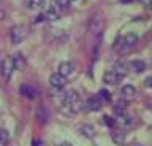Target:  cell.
Instances as JSON below:
<instances>
[{
	"instance_id": "8992f818",
	"label": "cell",
	"mask_w": 152,
	"mask_h": 146,
	"mask_svg": "<svg viewBox=\"0 0 152 146\" xmlns=\"http://www.w3.org/2000/svg\"><path fill=\"white\" fill-rule=\"evenodd\" d=\"M49 84L54 89H64L65 86H66V78L65 76H62L60 73H52L51 76H49Z\"/></svg>"
},
{
	"instance_id": "603a6c76",
	"label": "cell",
	"mask_w": 152,
	"mask_h": 146,
	"mask_svg": "<svg viewBox=\"0 0 152 146\" xmlns=\"http://www.w3.org/2000/svg\"><path fill=\"white\" fill-rule=\"evenodd\" d=\"M104 121L108 122L106 125H109V127H114V125H116V119H111L109 116H104Z\"/></svg>"
},
{
	"instance_id": "ffe728a7",
	"label": "cell",
	"mask_w": 152,
	"mask_h": 146,
	"mask_svg": "<svg viewBox=\"0 0 152 146\" xmlns=\"http://www.w3.org/2000/svg\"><path fill=\"white\" fill-rule=\"evenodd\" d=\"M98 97L102 98V102H109V98H111V95H109V92L108 91H100V94H98Z\"/></svg>"
},
{
	"instance_id": "9c48e42d",
	"label": "cell",
	"mask_w": 152,
	"mask_h": 146,
	"mask_svg": "<svg viewBox=\"0 0 152 146\" xmlns=\"http://www.w3.org/2000/svg\"><path fill=\"white\" fill-rule=\"evenodd\" d=\"M60 15H62V11L56 5H49L45 10V13H43V16H45L48 21H57L60 18Z\"/></svg>"
},
{
	"instance_id": "5b68a950",
	"label": "cell",
	"mask_w": 152,
	"mask_h": 146,
	"mask_svg": "<svg viewBox=\"0 0 152 146\" xmlns=\"http://www.w3.org/2000/svg\"><path fill=\"white\" fill-rule=\"evenodd\" d=\"M102 105H103L102 98H100L98 95H92V97H89L87 100H86L84 108L87 111H98L100 108H102Z\"/></svg>"
},
{
	"instance_id": "484cf974",
	"label": "cell",
	"mask_w": 152,
	"mask_h": 146,
	"mask_svg": "<svg viewBox=\"0 0 152 146\" xmlns=\"http://www.w3.org/2000/svg\"><path fill=\"white\" fill-rule=\"evenodd\" d=\"M62 146H71L70 143H62Z\"/></svg>"
},
{
	"instance_id": "7402d4cb",
	"label": "cell",
	"mask_w": 152,
	"mask_h": 146,
	"mask_svg": "<svg viewBox=\"0 0 152 146\" xmlns=\"http://www.w3.org/2000/svg\"><path fill=\"white\" fill-rule=\"evenodd\" d=\"M38 114L43 116V117H41V122H43V124H46V114H48V113H46V108H45V106L40 110V113H38Z\"/></svg>"
},
{
	"instance_id": "9a60e30c",
	"label": "cell",
	"mask_w": 152,
	"mask_h": 146,
	"mask_svg": "<svg viewBox=\"0 0 152 146\" xmlns=\"http://www.w3.org/2000/svg\"><path fill=\"white\" fill-rule=\"evenodd\" d=\"M130 67L133 68V72L140 73V72H144L146 70V62L144 60H133V62L130 64Z\"/></svg>"
},
{
	"instance_id": "4fadbf2b",
	"label": "cell",
	"mask_w": 152,
	"mask_h": 146,
	"mask_svg": "<svg viewBox=\"0 0 152 146\" xmlns=\"http://www.w3.org/2000/svg\"><path fill=\"white\" fill-rule=\"evenodd\" d=\"M121 94H122V97H133L136 94V89L135 86H132V84H125V86H122L121 89Z\"/></svg>"
},
{
	"instance_id": "6da1fadb",
	"label": "cell",
	"mask_w": 152,
	"mask_h": 146,
	"mask_svg": "<svg viewBox=\"0 0 152 146\" xmlns=\"http://www.w3.org/2000/svg\"><path fill=\"white\" fill-rule=\"evenodd\" d=\"M62 108L66 113H79L84 108V103L76 91H66L62 97Z\"/></svg>"
},
{
	"instance_id": "8fae6325",
	"label": "cell",
	"mask_w": 152,
	"mask_h": 146,
	"mask_svg": "<svg viewBox=\"0 0 152 146\" xmlns=\"http://www.w3.org/2000/svg\"><path fill=\"white\" fill-rule=\"evenodd\" d=\"M73 72H75V65L73 64H71V62H62L59 65V72H57V73H60L62 76L68 78V76L73 75Z\"/></svg>"
},
{
	"instance_id": "ac0fdd59",
	"label": "cell",
	"mask_w": 152,
	"mask_h": 146,
	"mask_svg": "<svg viewBox=\"0 0 152 146\" xmlns=\"http://www.w3.org/2000/svg\"><path fill=\"white\" fill-rule=\"evenodd\" d=\"M113 141L116 145H124L125 143V135L122 132H116V134H113Z\"/></svg>"
},
{
	"instance_id": "52a82bcc",
	"label": "cell",
	"mask_w": 152,
	"mask_h": 146,
	"mask_svg": "<svg viewBox=\"0 0 152 146\" xmlns=\"http://www.w3.org/2000/svg\"><path fill=\"white\" fill-rule=\"evenodd\" d=\"M116 125H121L122 129H132L133 127V117L128 116L127 113H122L116 117Z\"/></svg>"
},
{
	"instance_id": "d6986e66",
	"label": "cell",
	"mask_w": 152,
	"mask_h": 146,
	"mask_svg": "<svg viewBox=\"0 0 152 146\" xmlns=\"http://www.w3.org/2000/svg\"><path fill=\"white\" fill-rule=\"evenodd\" d=\"M70 2L71 0H57V3H56V7L59 8V10H68V7H70Z\"/></svg>"
},
{
	"instance_id": "7a4b0ae2",
	"label": "cell",
	"mask_w": 152,
	"mask_h": 146,
	"mask_svg": "<svg viewBox=\"0 0 152 146\" xmlns=\"http://www.w3.org/2000/svg\"><path fill=\"white\" fill-rule=\"evenodd\" d=\"M136 43H138V35L132 32V34H127L125 37H119V38L113 43V48L116 51H119L121 54H124V53H127V51H130Z\"/></svg>"
},
{
	"instance_id": "ba28073f",
	"label": "cell",
	"mask_w": 152,
	"mask_h": 146,
	"mask_svg": "<svg viewBox=\"0 0 152 146\" xmlns=\"http://www.w3.org/2000/svg\"><path fill=\"white\" fill-rule=\"evenodd\" d=\"M19 91H21V95H24L26 98H28V100H35L37 95H38V91L32 86V84H22Z\"/></svg>"
},
{
	"instance_id": "30bf717a",
	"label": "cell",
	"mask_w": 152,
	"mask_h": 146,
	"mask_svg": "<svg viewBox=\"0 0 152 146\" xmlns=\"http://www.w3.org/2000/svg\"><path fill=\"white\" fill-rule=\"evenodd\" d=\"M121 79H122V76L116 72V70H108V72L103 75V81L106 84H117V83H121Z\"/></svg>"
},
{
	"instance_id": "277c9868",
	"label": "cell",
	"mask_w": 152,
	"mask_h": 146,
	"mask_svg": "<svg viewBox=\"0 0 152 146\" xmlns=\"http://www.w3.org/2000/svg\"><path fill=\"white\" fill-rule=\"evenodd\" d=\"M27 34H28L27 26L18 24V26H14L13 29L10 30V38H11V41H13L14 45H18V43H21L22 40H26Z\"/></svg>"
},
{
	"instance_id": "4316f807",
	"label": "cell",
	"mask_w": 152,
	"mask_h": 146,
	"mask_svg": "<svg viewBox=\"0 0 152 146\" xmlns=\"http://www.w3.org/2000/svg\"><path fill=\"white\" fill-rule=\"evenodd\" d=\"M149 7H151V8H152V2H151V3H149Z\"/></svg>"
},
{
	"instance_id": "d4e9b609",
	"label": "cell",
	"mask_w": 152,
	"mask_h": 146,
	"mask_svg": "<svg viewBox=\"0 0 152 146\" xmlns=\"http://www.w3.org/2000/svg\"><path fill=\"white\" fill-rule=\"evenodd\" d=\"M122 3H132V2H135V0H121Z\"/></svg>"
},
{
	"instance_id": "3957f363",
	"label": "cell",
	"mask_w": 152,
	"mask_h": 146,
	"mask_svg": "<svg viewBox=\"0 0 152 146\" xmlns=\"http://www.w3.org/2000/svg\"><path fill=\"white\" fill-rule=\"evenodd\" d=\"M14 70L16 68H14V64H13V57L3 56V57L0 59V75L3 76L5 81H10V78H11Z\"/></svg>"
},
{
	"instance_id": "44dd1931",
	"label": "cell",
	"mask_w": 152,
	"mask_h": 146,
	"mask_svg": "<svg viewBox=\"0 0 152 146\" xmlns=\"http://www.w3.org/2000/svg\"><path fill=\"white\" fill-rule=\"evenodd\" d=\"M8 140H10V135H8V132H5V130H0V143H8Z\"/></svg>"
},
{
	"instance_id": "e0dca14e",
	"label": "cell",
	"mask_w": 152,
	"mask_h": 146,
	"mask_svg": "<svg viewBox=\"0 0 152 146\" xmlns=\"http://www.w3.org/2000/svg\"><path fill=\"white\" fill-rule=\"evenodd\" d=\"M13 64H14V68H18V70H22L24 67H26V60H24V57L21 54H16L13 57Z\"/></svg>"
},
{
	"instance_id": "7c38bea8",
	"label": "cell",
	"mask_w": 152,
	"mask_h": 146,
	"mask_svg": "<svg viewBox=\"0 0 152 146\" xmlns=\"http://www.w3.org/2000/svg\"><path fill=\"white\" fill-rule=\"evenodd\" d=\"M90 32L95 35H102V29H103V21L100 18H94L92 22H90Z\"/></svg>"
},
{
	"instance_id": "2e32d148",
	"label": "cell",
	"mask_w": 152,
	"mask_h": 146,
	"mask_svg": "<svg viewBox=\"0 0 152 146\" xmlns=\"http://www.w3.org/2000/svg\"><path fill=\"white\" fill-rule=\"evenodd\" d=\"M24 5H26L28 10H38L43 5V0H24Z\"/></svg>"
},
{
	"instance_id": "5bb4252c",
	"label": "cell",
	"mask_w": 152,
	"mask_h": 146,
	"mask_svg": "<svg viewBox=\"0 0 152 146\" xmlns=\"http://www.w3.org/2000/svg\"><path fill=\"white\" fill-rule=\"evenodd\" d=\"M81 132H83L84 136H87V138H94L95 134H97V130H95L94 125H89V124H84L81 127Z\"/></svg>"
},
{
	"instance_id": "cb8c5ba5",
	"label": "cell",
	"mask_w": 152,
	"mask_h": 146,
	"mask_svg": "<svg viewBox=\"0 0 152 146\" xmlns=\"http://www.w3.org/2000/svg\"><path fill=\"white\" fill-rule=\"evenodd\" d=\"M144 86L149 87V89H152V76H147V78L144 79Z\"/></svg>"
}]
</instances>
